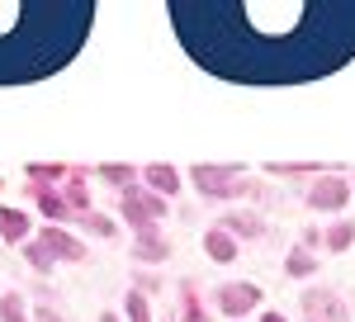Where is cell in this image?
<instances>
[{
  "label": "cell",
  "instance_id": "obj_1",
  "mask_svg": "<svg viewBox=\"0 0 355 322\" xmlns=\"http://www.w3.org/2000/svg\"><path fill=\"white\" fill-rule=\"evenodd\" d=\"M199 67L246 85H294L355 53V5H171Z\"/></svg>",
  "mask_w": 355,
  "mask_h": 322
},
{
  "label": "cell",
  "instance_id": "obj_2",
  "mask_svg": "<svg viewBox=\"0 0 355 322\" xmlns=\"http://www.w3.org/2000/svg\"><path fill=\"white\" fill-rule=\"evenodd\" d=\"M90 28V5H0V85H28L67 67Z\"/></svg>",
  "mask_w": 355,
  "mask_h": 322
},
{
  "label": "cell",
  "instance_id": "obj_3",
  "mask_svg": "<svg viewBox=\"0 0 355 322\" xmlns=\"http://www.w3.org/2000/svg\"><path fill=\"white\" fill-rule=\"evenodd\" d=\"M194 185L214 199H227V194H237V176L227 166H194Z\"/></svg>",
  "mask_w": 355,
  "mask_h": 322
},
{
  "label": "cell",
  "instance_id": "obj_4",
  "mask_svg": "<svg viewBox=\"0 0 355 322\" xmlns=\"http://www.w3.org/2000/svg\"><path fill=\"white\" fill-rule=\"evenodd\" d=\"M162 194H137V189H123V214L133 218L137 228H147L152 218H162Z\"/></svg>",
  "mask_w": 355,
  "mask_h": 322
},
{
  "label": "cell",
  "instance_id": "obj_5",
  "mask_svg": "<svg viewBox=\"0 0 355 322\" xmlns=\"http://www.w3.org/2000/svg\"><path fill=\"white\" fill-rule=\"evenodd\" d=\"M346 199H351V185L336 180V176H327V180H318V185L308 189V204L313 209H341Z\"/></svg>",
  "mask_w": 355,
  "mask_h": 322
},
{
  "label": "cell",
  "instance_id": "obj_6",
  "mask_svg": "<svg viewBox=\"0 0 355 322\" xmlns=\"http://www.w3.org/2000/svg\"><path fill=\"white\" fill-rule=\"evenodd\" d=\"M218 303H223V313L242 318V313H251V308L261 303V289H256V285H227V289L218 294Z\"/></svg>",
  "mask_w": 355,
  "mask_h": 322
},
{
  "label": "cell",
  "instance_id": "obj_7",
  "mask_svg": "<svg viewBox=\"0 0 355 322\" xmlns=\"http://www.w3.org/2000/svg\"><path fill=\"white\" fill-rule=\"evenodd\" d=\"M303 308H308V322H346V313H341V303L331 294H303Z\"/></svg>",
  "mask_w": 355,
  "mask_h": 322
},
{
  "label": "cell",
  "instance_id": "obj_8",
  "mask_svg": "<svg viewBox=\"0 0 355 322\" xmlns=\"http://www.w3.org/2000/svg\"><path fill=\"white\" fill-rule=\"evenodd\" d=\"M43 246L57 251V256H67V261H81V256H85V246H81V242H71L62 228H43Z\"/></svg>",
  "mask_w": 355,
  "mask_h": 322
},
{
  "label": "cell",
  "instance_id": "obj_9",
  "mask_svg": "<svg viewBox=\"0 0 355 322\" xmlns=\"http://www.w3.org/2000/svg\"><path fill=\"white\" fill-rule=\"evenodd\" d=\"M204 246H209V256H214V261H232V256H237V242L227 237L223 228H214V232L204 237Z\"/></svg>",
  "mask_w": 355,
  "mask_h": 322
},
{
  "label": "cell",
  "instance_id": "obj_10",
  "mask_svg": "<svg viewBox=\"0 0 355 322\" xmlns=\"http://www.w3.org/2000/svg\"><path fill=\"white\" fill-rule=\"evenodd\" d=\"M24 228H28V218L19 214V209H5V214H0V237H5V242H19V237H24Z\"/></svg>",
  "mask_w": 355,
  "mask_h": 322
},
{
  "label": "cell",
  "instance_id": "obj_11",
  "mask_svg": "<svg viewBox=\"0 0 355 322\" xmlns=\"http://www.w3.org/2000/svg\"><path fill=\"white\" fill-rule=\"evenodd\" d=\"M223 228H232V232H242V237H256V232H261V218L256 214H232Z\"/></svg>",
  "mask_w": 355,
  "mask_h": 322
},
{
  "label": "cell",
  "instance_id": "obj_12",
  "mask_svg": "<svg viewBox=\"0 0 355 322\" xmlns=\"http://www.w3.org/2000/svg\"><path fill=\"white\" fill-rule=\"evenodd\" d=\"M147 180L162 189V194H171V189H175V171H171V166H152V171H147Z\"/></svg>",
  "mask_w": 355,
  "mask_h": 322
},
{
  "label": "cell",
  "instance_id": "obj_13",
  "mask_svg": "<svg viewBox=\"0 0 355 322\" xmlns=\"http://www.w3.org/2000/svg\"><path fill=\"white\" fill-rule=\"evenodd\" d=\"M0 322H24V303H19L15 294L0 298Z\"/></svg>",
  "mask_w": 355,
  "mask_h": 322
},
{
  "label": "cell",
  "instance_id": "obj_14",
  "mask_svg": "<svg viewBox=\"0 0 355 322\" xmlns=\"http://www.w3.org/2000/svg\"><path fill=\"white\" fill-rule=\"evenodd\" d=\"M137 256H142V261H162V256H166V242L142 237V242H137Z\"/></svg>",
  "mask_w": 355,
  "mask_h": 322
},
{
  "label": "cell",
  "instance_id": "obj_15",
  "mask_svg": "<svg viewBox=\"0 0 355 322\" xmlns=\"http://www.w3.org/2000/svg\"><path fill=\"white\" fill-rule=\"evenodd\" d=\"M351 237H355V228H331V232H327V246H331V251H346V246H351Z\"/></svg>",
  "mask_w": 355,
  "mask_h": 322
},
{
  "label": "cell",
  "instance_id": "obj_16",
  "mask_svg": "<svg viewBox=\"0 0 355 322\" xmlns=\"http://www.w3.org/2000/svg\"><path fill=\"white\" fill-rule=\"evenodd\" d=\"M308 270H313V261H308V251H289V275H308Z\"/></svg>",
  "mask_w": 355,
  "mask_h": 322
},
{
  "label": "cell",
  "instance_id": "obj_17",
  "mask_svg": "<svg viewBox=\"0 0 355 322\" xmlns=\"http://www.w3.org/2000/svg\"><path fill=\"white\" fill-rule=\"evenodd\" d=\"M38 204H43V214H67V204L57 194H48V189H38Z\"/></svg>",
  "mask_w": 355,
  "mask_h": 322
},
{
  "label": "cell",
  "instance_id": "obj_18",
  "mask_svg": "<svg viewBox=\"0 0 355 322\" xmlns=\"http://www.w3.org/2000/svg\"><path fill=\"white\" fill-rule=\"evenodd\" d=\"M105 180H114V185H128V180H133V171H128V166H105Z\"/></svg>",
  "mask_w": 355,
  "mask_h": 322
},
{
  "label": "cell",
  "instance_id": "obj_19",
  "mask_svg": "<svg viewBox=\"0 0 355 322\" xmlns=\"http://www.w3.org/2000/svg\"><path fill=\"white\" fill-rule=\"evenodd\" d=\"M128 318H133V322H147V298H142V294L128 298Z\"/></svg>",
  "mask_w": 355,
  "mask_h": 322
},
{
  "label": "cell",
  "instance_id": "obj_20",
  "mask_svg": "<svg viewBox=\"0 0 355 322\" xmlns=\"http://www.w3.org/2000/svg\"><path fill=\"white\" fill-rule=\"evenodd\" d=\"M28 261H33V266H53V251L38 242V246H28Z\"/></svg>",
  "mask_w": 355,
  "mask_h": 322
},
{
  "label": "cell",
  "instance_id": "obj_21",
  "mask_svg": "<svg viewBox=\"0 0 355 322\" xmlns=\"http://www.w3.org/2000/svg\"><path fill=\"white\" fill-rule=\"evenodd\" d=\"M90 228H95V232H100V237H110V232H114V223H110V218H100V214L90 218Z\"/></svg>",
  "mask_w": 355,
  "mask_h": 322
},
{
  "label": "cell",
  "instance_id": "obj_22",
  "mask_svg": "<svg viewBox=\"0 0 355 322\" xmlns=\"http://www.w3.org/2000/svg\"><path fill=\"white\" fill-rule=\"evenodd\" d=\"M38 322H57V318H53V313H48V308H43V313H38Z\"/></svg>",
  "mask_w": 355,
  "mask_h": 322
},
{
  "label": "cell",
  "instance_id": "obj_23",
  "mask_svg": "<svg viewBox=\"0 0 355 322\" xmlns=\"http://www.w3.org/2000/svg\"><path fill=\"white\" fill-rule=\"evenodd\" d=\"M266 322H284V318H279V313H266Z\"/></svg>",
  "mask_w": 355,
  "mask_h": 322
}]
</instances>
